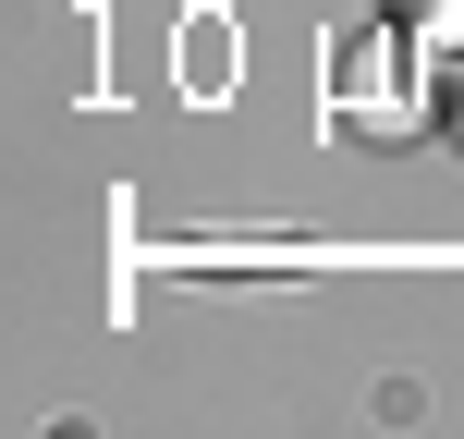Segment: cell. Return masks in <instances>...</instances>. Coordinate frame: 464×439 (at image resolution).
<instances>
[{"mask_svg": "<svg viewBox=\"0 0 464 439\" xmlns=\"http://www.w3.org/2000/svg\"><path fill=\"white\" fill-rule=\"evenodd\" d=\"M343 110H354V135H416L428 122L416 110V62H403V13L343 49Z\"/></svg>", "mask_w": 464, "mask_h": 439, "instance_id": "obj_1", "label": "cell"}, {"mask_svg": "<svg viewBox=\"0 0 464 439\" xmlns=\"http://www.w3.org/2000/svg\"><path fill=\"white\" fill-rule=\"evenodd\" d=\"M403 24H416V37H464V0H392Z\"/></svg>", "mask_w": 464, "mask_h": 439, "instance_id": "obj_2", "label": "cell"}]
</instances>
